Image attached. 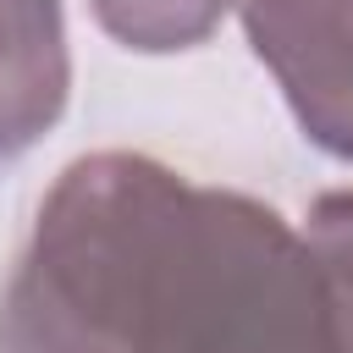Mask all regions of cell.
I'll return each mask as SVG.
<instances>
[{
    "label": "cell",
    "instance_id": "1",
    "mask_svg": "<svg viewBox=\"0 0 353 353\" xmlns=\"http://www.w3.org/2000/svg\"><path fill=\"white\" fill-rule=\"evenodd\" d=\"M0 353H336L309 237L154 154L72 160L0 292Z\"/></svg>",
    "mask_w": 353,
    "mask_h": 353
},
{
    "label": "cell",
    "instance_id": "2",
    "mask_svg": "<svg viewBox=\"0 0 353 353\" xmlns=\"http://www.w3.org/2000/svg\"><path fill=\"white\" fill-rule=\"evenodd\" d=\"M303 138L353 165V0H237Z\"/></svg>",
    "mask_w": 353,
    "mask_h": 353
},
{
    "label": "cell",
    "instance_id": "3",
    "mask_svg": "<svg viewBox=\"0 0 353 353\" xmlns=\"http://www.w3.org/2000/svg\"><path fill=\"white\" fill-rule=\"evenodd\" d=\"M66 94L72 55L61 0H0V165L61 121Z\"/></svg>",
    "mask_w": 353,
    "mask_h": 353
},
{
    "label": "cell",
    "instance_id": "4",
    "mask_svg": "<svg viewBox=\"0 0 353 353\" xmlns=\"http://www.w3.org/2000/svg\"><path fill=\"white\" fill-rule=\"evenodd\" d=\"M88 6L116 44L138 55H171L204 44L237 0H88Z\"/></svg>",
    "mask_w": 353,
    "mask_h": 353
},
{
    "label": "cell",
    "instance_id": "5",
    "mask_svg": "<svg viewBox=\"0 0 353 353\" xmlns=\"http://www.w3.org/2000/svg\"><path fill=\"white\" fill-rule=\"evenodd\" d=\"M309 254L320 265L336 353H353V188L320 193L309 204Z\"/></svg>",
    "mask_w": 353,
    "mask_h": 353
}]
</instances>
